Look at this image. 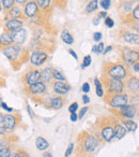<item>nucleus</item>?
<instances>
[{
  "mask_svg": "<svg viewBox=\"0 0 139 157\" xmlns=\"http://www.w3.org/2000/svg\"><path fill=\"white\" fill-rule=\"evenodd\" d=\"M27 110H28V112H29V115H30V117H34V114H33V111L31 110V108H30V105H27Z\"/></svg>",
  "mask_w": 139,
  "mask_h": 157,
  "instance_id": "obj_53",
  "label": "nucleus"
},
{
  "mask_svg": "<svg viewBox=\"0 0 139 157\" xmlns=\"http://www.w3.org/2000/svg\"><path fill=\"white\" fill-rule=\"evenodd\" d=\"M11 38H12V41H13V44L22 46L23 44L25 43L26 39H27L26 29L22 28V29H20V30L14 31V33H11Z\"/></svg>",
  "mask_w": 139,
  "mask_h": 157,
  "instance_id": "obj_16",
  "label": "nucleus"
},
{
  "mask_svg": "<svg viewBox=\"0 0 139 157\" xmlns=\"http://www.w3.org/2000/svg\"><path fill=\"white\" fill-rule=\"evenodd\" d=\"M23 12H24V15L26 18H34L40 13V9L34 0H30L24 5Z\"/></svg>",
  "mask_w": 139,
  "mask_h": 157,
  "instance_id": "obj_11",
  "label": "nucleus"
},
{
  "mask_svg": "<svg viewBox=\"0 0 139 157\" xmlns=\"http://www.w3.org/2000/svg\"><path fill=\"white\" fill-rule=\"evenodd\" d=\"M90 65H91V56L87 55V56H85V58H84V61H83V63H81V68L85 69V68L89 67Z\"/></svg>",
  "mask_w": 139,
  "mask_h": 157,
  "instance_id": "obj_37",
  "label": "nucleus"
},
{
  "mask_svg": "<svg viewBox=\"0 0 139 157\" xmlns=\"http://www.w3.org/2000/svg\"><path fill=\"white\" fill-rule=\"evenodd\" d=\"M100 142L98 138L92 133L84 131L78 137V157H85L86 155L93 154L98 150Z\"/></svg>",
  "mask_w": 139,
  "mask_h": 157,
  "instance_id": "obj_1",
  "label": "nucleus"
},
{
  "mask_svg": "<svg viewBox=\"0 0 139 157\" xmlns=\"http://www.w3.org/2000/svg\"><path fill=\"white\" fill-rule=\"evenodd\" d=\"M20 121V116L18 114L15 115H12V114H7V115H3L2 120V125L7 128L8 131H12Z\"/></svg>",
  "mask_w": 139,
  "mask_h": 157,
  "instance_id": "obj_12",
  "label": "nucleus"
},
{
  "mask_svg": "<svg viewBox=\"0 0 139 157\" xmlns=\"http://www.w3.org/2000/svg\"><path fill=\"white\" fill-rule=\"evenodd\" d=\"M65 103V98L62 96H55V97H52V98L49 99V102H48V105H49V108H52V109L54 110H59L61 109V108L64 105Z\"/></svg>",
  "mask_w": 139,
  "mask_h": 157,
  "instance_id": "obj_21",
  "label": "nucleus"
},
{
  "mask_svg": "<svg viewBox=\"0 0 139 157\" xmlns=\"http://www.w3.org/2000/svg\"><path fill=\"white\" fill-rule=\"evenodd\" d=\"M94 84H95V93L98 97L104 96V90H103V85L101 83V81L98 78H94Z\"/></svg>",
  "mask_w": 139,
  "mask_h": 157,
  "instance_id": "obj_30",
  "label": "nucleus"
},
{
  "mask_svg": "<svg viewBox=\"0 0 139 157\" xmlns=\"http://www.w3.org/2000/svg\"><path fill=\"white\" fill-rule=\"evenodd\" d=\"M121 124L125 127V129L130 131H135L137 129V123L132 120H128V118H122Z\"/></svg>",
  "mask_w": 139,
  "mask_h": 157,
  "instance_id": "obj_25",
  "label": "nucleus"
},
{
  "mask_svg": "<svg viewBox=\"0 0 139 157\" xmlns=\"http://www.w3.org/2000/svg\"><path fill=\"white\" fill-rule=\"evenodd\" d=\"M13 44V41H12L11 38V33H7V31H3L0 36V51L5 50V48L12 45Z\"/></svg>",
  "mask_w": 139,
  "mask_h": 157,
  "instance_id": "obj_23",
  "label": "nucleus"
},
{
  "mask_svg": "<svg viewBox=\"0 0 139 157\" xmlns=\"http://www.w3.org/2000/svg\"><path fill=\"white\" fill-rule=\"evenodd\" d=\"M8 132H9V131L7 130V128H5L2 124H0V136H5V135H8Z\"/></svg>",
  "mask_w": 139,
  "mask_h": 157,
  "instance_id": "obj_43",
  "label": "nucleus"
},
{
  "mask_svg": "<svg viewBox=\"0 0 139 157\" xmlns=\"http://www.w3.org/2000/svg\"><path fill=\"white\" fill-rule=\"evenodd\" d=\"M24 26V21L20 20V18H11L8 20L5 25V31L9 33H12L16 30H20Z\"/></svg>",
  "mask_w": 139,
  "mask_h": 157,
  "instance_id": "obj_13",
  "label": "nucleus"
},
{
  "mask_svg": "<svg viewBox=\"0 0 139 157\" xmlns=\"http://www.w3.org/2000/svg\"><path fill=\"white\" fill-rule=\"evenodd\" d=\"M0 157H12V152L10 147L0 148Z\"/></svg>",
  "mask_w": 139,
  "mask_h": 157,
  "instance_id": "obj_36",
  "label": "nucleus"
},
{
  "mask_svg": "<svg viewBox=\"0 0 139 157\" xmlns=\"http://www.w3.org/2000/svg\"><path fill=\"white\" fill-rule=\"evenodd\" d=\"M12 144V141H11V138L10 137H5L1 138L0 139V148H3V147H10Z\"/></svg>",
  "mask_w": 139,
  "mask_h": 157,
  "instance_id": "obj_32",
  "label": "nucleus"
},
{
  "mask_svg": "<svg viewBox=\"0 0 139 157\" xmlns=\"http://www.w3.org/2000/svg\"><path fill=\"white\" fill-rule=\"evenodd\" d=\"M39 81H41V70L39 69H30L23 75V82L26 85H31Z\"/></svg>",
  "mask_w": 139,
  "mask_h": 157,
  "instance_id": "obj_9",
  "label": "nucleus"
},
{
  "mask_svg": "<svg viewBox=\"0 0 139 157\" xmlns=\"http://www.w3.org/2000/svg\"><path fill=\"white\" fill-rule=\"evenodd\" d=\"M73 150H74V143H71L69 146H67L66 151H65L64 156H65V157H70V156H71V154H72Z\"/></svg>",
  "mask_w": 139,
  "mask_h": 157,
  "instance_id": "obj_40",
  "label": "nucleus"
},
{
  "mask_svg": "<svg viewBox=\"0 0 139 157\" xmlns=\"http://www.w3.org/2000/svg\"><path fill=\"white\" fill-rule=\"evenodd\" d=\"M112 50V46L111 45H109V46H107L106 48H105L104 51H103V54H108L109 52H110V51Z\"/></svg>",
  "mask_w": 139,
  "mask_h": 157,
  "instance_id": "obj_52",
  "label": "nucleus"
},
{
  "mask_svg": "<svg viewBox=\"0 0 139 157\" xmlns=\"http://www.w3.org/2000/svg\"><path fill=\"white\" fill-rule=\"evenodd\" d=\"M35 146L37 147V150L45 151L49 147V143L43 137H37V140H35Z\"/></svg>",
  "mask_w": 139,
  "mask_h": 157,
  "instance_id": "obj_26",
  "label": "nucleus"
},
{
  "mask_svg": "<svg viewBox=\"0 0 139 157\" xmlns=\"http://www.w3.org/2000/svg\"><path fill=\"white\" fill-rule=\"evenodd\" d=\"M0 11H1V1H0Z\"/></svg>",
  "mask_w": 139,
  "mask_h": 157,
  "instance_id": "obj_58",
  "label": "nucleus"
},
{
  "mask_svg": "<svg viewBox=\"0 0 139 157\" xmlns=\"http://www.w3.org/2000/svg\"><path fill=\"white\" fill-rule=\"evenodd\" d=\"M0 1H1V6L5 10V12L9 11L12 7L15 6V1L14 0H0Z\"/></svg>",
  "mask_w": 139,
  "mask_h": 157,
  "instance_id": "obj_31",
  "label": "nucleus"
},
{
  "mask_svg": "<svg viewBox=\"0 0 139 157\" xmlns=\"http://www.w3.org/2000/svg\"><path fill=\"white\" fill-rule=\"evenodd\" d=\"M104 101L111 108V109H119L128 103V95L125 93L120 94H108L106 96H103Z\"/></svg>",
  "mask_w": 139,
  "mask_h": 157,
  "instance_id": "obj_5",
  "label": "nucleus"
},
{
  "mask_svg": "<svg viewBox=\"0 0 139 157\" xmlns=\"http://www.w3.org/2000/svg\"><path fill=\"white\" fill-rule=\"evenodd\" d=\"M12 157H30V156H29V154L25 150H23V148H17V150L15 151V153L12 155Z\"/></svg>",
  "mask_w": 139,
  "mask_h": 157,
  "instance_id": "obj_35",
  "label": "nucleus"
},
{
  "mask_svg": "<svg viewBox=\"0 0 139 157\" xmlns=\"http://www.w3.org/2000/svg\"><path fill=\"white\" fill-rule=\"evenodd\" d=\"M83 92L84 93H89V90H90V85H89V83H84L83 84Z\"/></svg>",
  "mask_w": 139,
  "mask_h": 157,
  "instance_id": "obj_44",
  "label": "nucleus"
},
{
  "mask_svg": "<svg viewBox=\"0 0 139 157\" xmlns=\"http://www.w3.org/2000/svg\"><path fill=\"white\" fill-rule=\"evenodd\" d=\"M120 36H121L122 40L126 43L130 44H135V45H138L139 43V36L138 33H135L130 30H127V29H122L121 33H120Z\"/></svg>",
  "mask_w": 139,
  "mask_h": 157,
  "instance_id": "obj_14",
  "label": "nucleus"
},
{
  "mask_svg": "<svg viewBox=\"0 0 139 157\" xmlns=\"http://www.w3.org/2000/svg\"><path fill=\"white\" fill-rule=\"evenodd\" d=\"M25 90H26V93L29 95H41L46 92V85H45V83H43L42 81H39L34 84L28 85L25 88Z\"/></svg>",
  "mask_w": 139,
  "mask_h": 157,
  "instance_id": "obj_15",
  "label": "nucleus"
},
{
  "mask_svg": "<svg viewBox=\"0 0 139 157\" xmlns=\"http://www.w3.org/2000/svg\"><path fill=\"white\" fill-rule=\"evenodd\" d=\"M105 25H106L107 27H109V28H112V27L115 26V22H113V20L111 17L106 16V17H105Z\"/></svg>",
  "mask_w": 139,
  "mask_h": 157,
  "instance_id": "obj_39",
  "label": "nucleus"
},
{
  "mask_svg": "<svg viewBox=\"0 0 139 157\" xmlns=\"http://www.w3.org/2000/svg\"><path fill=\"white\" fill-rule=\"evenodd\" d=\"M77 109H78V103H77V102H73L72 105L69 107V111L71 112V113H74V112H76Z\"/></svg>",
  "mask_w": 139,
  "mask_h": 157,
  "instance_id": "obj_41",
  "label": "nucleus"
},
{
  "mask_svg": "<svg viewBox=\"0 0 139 157\" xmlns=\"http://www.w3.org/2000/svg\"><path fill=\"white\" fill-rule=\"evenodd\" d=\"M2 53H3V55L9 59L11 63H20V65L23 61L26 60V57H24V54H27V51L24 50V48L20 45L12 44V45L5 48V50H2Z\"/></svg>",
  "mask_w": 139,
  "mask_h": 157,
  "instance_id": "obj_3",
  "label": "nucleus"
},
{
  "mask_svg": "<svg viewBox=\"0 0 139 157\" xmlns=\"http://www.w3.org/2000/svg\"><path fill=\"white\" fill-rule=\"evenodd\" d=\"M14 1H15V3H17V6L20 7V6H24L28 0H14Z\"/></svg>",
  "mask_w": 139,
  "mask_h": 157,
  "instance_id": "obj_49",
  "label": "nucleus"
},
{
  "mask_svg": "<svg viewBox=\"0 0 139 157\" xmlns=\"http://www.w3.org/2000/svg\"><path fill=\"white\" fill-rule=\"evenodd\" d=\"M48 58V54L46 51H41L37 50L34 52H32L30 56V63L35 67H40L42 66Z\"/></svg>",
  "mask_w": 139,
  "mask_h": 157,
  "instance_id": "obj_10",
  "label": "nucleus"
},
{
  "mask_svg": "<svg viewBox=\"0 0 139 157\" xmlns=\"http://www.w3.org/2000/svg\"><path fill=\"white\" fill-rule=\"evenodd\" d=\"M111 111L116 112L117 115L121 118L130 120L137 115V108L134 105H126L122 108H119V109H111Z\"/></svg>",
  "mask_w": 139,
  "mask_h": 157,
  "instance_id": "obj_8",
  "label": "nucleus"
},
{
  "mask_svg": "<svg viewBox=\"0 0 139 157\" xmlns=\"http://www.w3.org/2000/svg\"><path fill=\"white\" fill-rule=\"evenodd\" d=\"M102 33H93V41L95 42H100L101 40H102Z\"/></svg>",
  "mask_w": 139,
  "mask_h": 157,
  "instance_id": "obj_42",
  "label": "nucleus"
},
{
  "mask_svg": "<svg viewBox=\"0 0 139 157\" xmlns=\"http://www.w3.org/2000/svg\"><path fill=\"white\" fill-rule=\"evenodd\" d=\"M52 78H55V81H61V82H64L66 80L64 74L60 70L56 69V68H52Z\"/></svg>",
  "mask_w": 139,
  "mask_h": 157,
  "instance_id": "obj_28",
  "label": "nucleus"
},
{
  "mask_svg": "<svg viewBox=\"0 0 139 157\" xmlns=\"http://www.w3.org/2000/svg\"><path fill=\"white\" fill-rule=\"evenodd\" d=\"M69 53H70V54H71V55H72V56L74 57V58L76 59V60H77V59H78V56H77L76 52H75L74 50H69Z\"/></svg>",
  "mask_w": 139,
  "mask_h": 157,
  "instance_id": "obj_51",
  "label": "nucleus"
},
{
  "mask_svg": "<svg viewBox=\"0 0 139 157\" xmlns=\"http://www.w3.org/2000/svg\"><path fill=\"white\" fill-rule=\"evenodd\" d=\"M98 0H91L87 5V7H86L85 12L86 13H92V12H94L98 9Z\"/></svg>",
  "mask_w": 139,
  "mask_h": 157,
  "instance_id": "obj_29",
  "label": "nucleus"
},
{
  "mask_svg": "<svg viewBox=\"0 0 139 157\" xmlns=\"http://www.w3.org/2000/svg\"><path fill=\"white\" fill-rule=\"evenodd\" d=\"M121 58L123 60L124 65L130 66L138 61V50H134V48L124 46L121 48Z\"/></svg>",
  "mask_w": 139,
  "mask_h": 157,
  "instance_id": "obj_7",
  "label": "nucleus"
},
{
  "mask_svg": "<svg viewBox=\"0 0 139 157\" xmlns=\"http://www.w3.org/2000/svg\"><path fill=\"white\" fill-rule=\"evenodd\" d=\"M83 101H84V103H85V105H87V103H89V102H90V98H89V96H87V95H84V96H83Z\"/></svg>",
  "mask_w": 139,
  "mask_h": 157,
  "instance_id": "obj_50",
  "label": "nucleus"
},
{
  "mask_svg": "<svg viewBox=\"0 0 139 157\" xmlns=\"http://www.w3.org/2000/svg\"><path fill=\"white\" fill-rule=\"evenodd\" d=\"M24 17H25L24 12H23V9L20 6H14L9 11L5 12V21L11 20V18H20V20L24 21Z\"/></svg>",
  "mask_w": 139,
  "mask_h": 157,
  "instance_id": "obj_17",
  "label": "nucleus"
},
{
  "mask_svg": "<svg viewBox=\"0 0 139 157\" xmlns=\"http://www.w3.org/2000/svg\"><path fill=\"white\" fill-rule=\"evenodd\" d=\"M98 136L96 138L104 140L105 142H110L113 139V127L111 122H109L108 118L103 117L98 122Z\"/></svg>",
  "mask_w": 139,
  "mask_h": 157,
  "instance_id": "obj_4",
  "label": "nucleus"
},
{
  "mask_svg": "<svg viewBox=\"0 0 139 157\" xmlns=\"http://www.w3.org/2000/svg\"><path fill=\"white\" fill-rule=\"evenodd\" d=\"M139 87V80L137 76H130L126 81V90L132 95L138 94Z\"/></svg>",
  "mask_w": 139,
  "mask_h": 157,
  "instance_id": "obj_19",
  "label": "nucleus"
},
{
  "mask_svg": "<svg viewBox=\"0 0 139 157\" xmlns=\"http://www.w3.org/2000/svg\"><path fill=\"white\" fill-rule=\"evenodd\" d=\"M2 120H3V114L0 112V124H2Z\"/></svg>",
  "mask_w": 139,
  "mask_h": 157,
  "instance_id": "obj_57",
  "label": "nucleus"
},
{
  "mask_svg": "<svg viewBox=\"0 0 139 157\" xmlns=\"http://www.w3.org/2000/svg\"><path fill=\"white\" fill-rule=\"evenodd\" d=\"M103 70H104L103 71V75H106L108 78L123 80V78L128 76L127 66H125L124 63L106 61V63H104Z\"/></svg>",
  "mask_w": 139,
  "mask_h": 157,
  "instance_id": "obj_2",
  "label": "nucleus"
},
{
  "mask_svg": "<svg viewBox=\"0 0 139 157\" xmlns=\"http://www.w3.org/2000/svg\"><path fill=\"white\" fill-rule=\"evenodd\" d=\"M61 39H62V41L64 42L65 44H67V45H71V44L74 43V38L70 33V31H67V30L62 31V33H61Z\"/></svg>",
  "mask_w": 139,
  "mask_h": 157,
  "instance_id": "obj_27",
  "label": "nucleus"
},
{
  "mask_svg": "<svg viewBox=\"0 0 139 157\" xmlns=\"http://www.w3.org/2000/svg\"><path fill=\"white\" fill-rule=\"evenodd\" d=\"M87 111H88V107L83 108V109L80 110V113H79V116H78V117H79V118H83V117H84V115H85V114L87 113Z\"/></svg>",
  "mask_w": 139,
  "mask_h": 157,
  "instance_id": "obj_46",
  "label": "nucleus"
},
{
  "mask_svg": "<svg viewBox=\"0 0 139 157\" xmlns=\"http://www.w3.org/2000/svg\"><path fill=\"white\" fill-rule=\"evenodd\" d=\"M100 18H98V17H94V20H93V25H98V23H100Z\"/></svg>",
  "mask_w": 139,
  "mask_h": 157,
  "instance_id": "obj_55",
  "label": "nucleus"
},
{
  "mask_svg": "<svg viewBox=\"0 0 139 157\" xmlns=\"http://www.w3.org/2000/svg\"><path fill=\"white\" fill-rule=\"evenodd\" d=\"M111 6V0H101V7L106 11L110 8Z\"/></svg>",
  "mask_w": 139,
  "mask_h": 157,
  "instance_id": "obj_38",
  "label": "nucleus"
},
{
  "mask_svg": "<svg viewBox=\"0 0 139 157\" xmlns=\"http://www.w3.org/2000/svg\"><path fill=\"white\" fill-rule=\"evenodd\" d=\"M43 156H44V157H52V153H44Z\"/></svg>",
  "mask_w": 139,
  "mask_h": 157,
  "instance_id": "obj_56",
  "label": "nucleus"
},
{
  "mask_svg": "<svg viewBox=\"0 0 139 157\" xmlns=\"http://www.w3.org/2000/svg\"><path fill=\"white\" fill-rule=\"evenodd\" d=\"M112 127H113V138H116L117 140H121L124 136L126 135V129L121 123L113 121L112 122Z\"/></svg>",
  "mask_w": 139,
  "mask_h": 157,
  "instance_id": "obj_20",
  "label": "nucleus"
},
{
  "mask_svg": "<svg viewBox=\"0 0 139 157\" xmlns=\"http://www.w3.org/2000/svg\"><path fill=\"white\" fill-rule=\"evenodd\" d=\"M101 83L106 87L108 94H120V93H123L124 88H125V84L123 83L122 80L108 78L106 75L102 76V82Z\"/></svg>",
  "mask_w": 139,
  "mask_h": 157,
  "instance_id": "obj_6",
  "label": "nucleus"
},
{
  "mask_svg": "<svg viewBox=\"0 0 139 157\" xmlns=\"http://www.w3.org/2000/svg\"><path fill=\"white\" fill-rule=\"evenodd\" d=\"M70 120L72 121V122H77V120H78V116H77L76 112H74V113H71V116H70Z\"/></svg>",
  "mask_w": 139,
  "mask_h": 157,
  "instance_id": "obj_45",
  "label": "nucleus"
},
{
  "mask_svg": "<svg viewBox=\"0 0 139 157\" xmlns=\"http://www.w3.org/2000/svg\"><path fill=\"white\" fill-rule=\"evenodd\" d=\"M104 43L103 42H100L98 44H96V45H93L92 46V53H95V54H101V53H103V51H104Z\"/></svg>",
  "mask_w": 139,
  "mask_h": 157,
  "instance_id": "obj_34",
  "label": "nucleus"
},
{
  "mask_svg": "<svg viewBox=\"0 0 139 157\" xmlns=\"http://www.w3.org/2000/svg\"><path fill=\"white\" fill-rule=\"evenodd\" d=\"M54 1L57 3V5H59L60 7H62V6H61V2H65L66 0H54ZM54 1H52V2H54Z\"/></svg>",
  "mask_w": 139,
  "mask_h": 157,
  "instance_id": "obj_54",
  "label": "nucleus"
},
{
  "mask_svg": "<svg viewBox=\"0 0 139 157\" xmlns=\"http://www.w3.org/2000/svg\"><path fill=\"white\" fill-rule=\"evenodd\" d=\"M107 16V12L106 11H102V12H100V13L98 14V16H96V17L98 18H105Z\"/></svg>",
  "mask_w": 139,
  "mask_h": 157,
  "instance_id": "obj_48",
  "label": "nucleus"
},
{
  "mask_svg": "<svg viewBox=\"0 0 139 157\" xmlns=\"http://www.w3.org/2000/svg\"><path fill=\"white\" fill-rule=\"evenodd\" d=\"M52 90L55 92V94L57 95H65L71 90V86L69 84H65L64 82H61V81L52 82Z\"/></svg>",
  "mask_w": 139,
  "mask_h": 157,
  "instance_id": "obj_18",
  "label": "nucleus"
},
{
  "mask_svg": "<svg viewBox=\"0 0 139 157\" xmlns=\"http://www.w3.org/2000/svg\"><path fill=\"white\" fill-rule=\"evenodd\" d=\"M130 18L134 22H138L139 21V6L136 5V7L133 8L132 12H130Z\"/></svg>",
  "mask_w": 139,
  "mask_h": 157,
  "instance_id": "obj_33",
  "label": "nucleus"
},
{
  "mask_svg": "<svg viewBox=\"0 0 139 157\" xmlns=\"http://www.w3.org/2000/svg\"><path fill=\"white\" fill-rule=\"evenodd\" d=\"M133 71H134L135 73H138V71H139V63L138 61H136L135 63H133Z\"/></svg>",
  "mask_w": 139,
  "mask_h": 157,
  "instance_id": "obj_47",
  "label": "nucleus"
},
{
  "mask_svg": "<svg viewBox=\"0 0 139 157\" xmlns=\"http://www.w3.org/2000/svg\"><path fill=\"white\" fill-rule=\"evenodd\" d=\"M41 81L43 83H50L52 81V67H46L42 70Z\"/></svg>",
  "mask_w": 139,
  "mask_h": 157,
  "instance_id": "obj_24",
  "label": "nucleus"
},
{
  "mask_svg": "<svg viewBox=\"0 0 139 157\" xmlns=\"http://www.w3.org/2000/svg\"><path fill=\"white\" fill-rule=\"evenodd\" d=\"M42 14H48L52 10V0H34Z\"/></svg>",
  "mask_w": 139,
  "mask_h": 157,
  "instance_id": "obj_22",
  "label": "nucleus"
}]
</instances>
